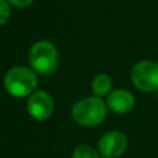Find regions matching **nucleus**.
I'll list each match as a JSON object with an SVG mask.
<instances>
[{
	"mask_svg": "<svg viewBox=\"0 0 158 158\" xmlns=\"http://www.w3.org/2000/svg\"><path fill=\"white\" fill-rule=\"evenodd\" d=\"M107 114L106 102L99 96H88L77 101L72 107L73 120L83 127H95L102 123Z\"/></svg>",
	"mask_w": 158,
	"mask_h": 158,
	"instance_id": "1",
	"label": "nucleus"
},
{
	"mask_svg": "<svg viewBox=\"0 0 158 158\" xmlns=\"http://www.w3.org/2000/svg\"><path fill=\"white\" fill-rule=\"evenodd\" d=\"M4 86L6 91L15 98L30 96L36 91L37 77L33 70L27 67H14L4 78Z\"/></svg>",
	"mask_w": 158,
	"mask_h": 158,
	"instance_id": "2",
	"label": "nucleus"
},
{
	"mask_svg": "<svg viewBox=\"0 0 158 158\" xmlns=\"http://www.w3.org/2000/svg\"><path fill=\"white\" fill-rule=\"evenodd\" d=\"M30 63L40 74L52 73L58 64V53L56 47L48 41H38L30 49Z\"/></svg>",
	"mask_w": 158,
	"mask_h": 158,
	"instance_id": "3",
	"label": "nucleus"
},
{
	"mask_svg": "<svg viewBox=\"0 0 158 158\" xmlns=\"http://www.w3.org/2000/svg\"><path fill=\"white\" fill-rule=\"evenodd\" d=\"M133 85L144 93L158 90V64L153 60H141L131 70Z\"/></svg>",
	"mask_w": 158,
	"mask_h": 158,
	"instance_id": "4",
	"label": "nucleus"
},
{
	"mask_svg": "<svg viewBox=\"0 0 158 158\" xmlns=\"http://www.w3.org/2000/svg\"><path fill=\"white\" fill-rule=\"evenodd\" d=\"M128 147L126 135L118 130L107 131L104 133L98 143V151L101 158H120L125 154Z\"/></svg>",
	"mask_w": 158,
	"mask_h": 158,
	"instance_id": "5",
	"label": "nucleus"
},
{
	"mask_svg": "<svg viewBox=\"0 0 158 158\" xmlns=\"http://www.w3.org/2000/svg\"><path fill=\"white\" fill-rule=\"evenodd\" d=\"M28 115L36 121H44L51 117L54 110V102L49 93L44 90H36L31 94L26 102Z\"/></svg>",
	"mask_w": 158,
	"mask_h": 158,
	"instance_id": "6",
	"label": "nucleus"
},
{
	"mask_svg": "<svg viewBox=\"0 0 158 158\" xmlns=\"http://www.w3.org/2000/svg\"><path fill=\"white\" fill-rule=\"evenodd\" d=\"M135 104H136V100L133 94L125 89L112 90L106 99L107 109L118 115L128 114L130 111H132L135 107Z\"/></svg>",
	"mask_w": 158,
	"mask_h": 158,
	"instance_id": "7",
	"label": "nucleus"
},
{
	"mask_svg": "<svg viewBox=\"0 0 158 158\" xmlns=\"http://www.w3.org/2000/svg\"><path fill=\"white\" fill-rule=\"evenodd\" d=\"M111 86H112V81L107 74H98L91 81V90L95 94V96L99 98L110 94Z\"/></svg>",
	"mask_w": 158,
	"mask_h": 158,
	"instance_id": "8",
	"label": "nucleus"
},
{
	"mask_svg": "<svg viewBox=\"0 0 158 158\" xmlns=\"http://www.w3.org/2000/svg\"><path fill=\"white\" fill-rule=\"evenodd\" d=\"M72 158H101L98 148L90 144H79L72 152Z\"/></svg>",
	"mask_w": 158,
	"mask_h": 158,
	"instance_id": "9",
	"label": "nucleus"
},
{
	"mask_svg": "<svg viewBox=\"0 0 158 158\" xmlns=\"http://www.w3.org/2000/svg\"><path fill=\"white\" fill-rule=\"evenodd\" d=\"M10 6L6 0H0V25H4L10 17Z\"/></svg>",
	"mask_w": 158,
	"mask_h": 158,
	"instance_id": "10",
	"label": "nucleus"
},
{
	"mask_svg": "<svg viewBox=\"0 0 158 158\" xmlns=\"http://www.w3.org/2000/svg\"><path fill=\"white\" fill-rule=\"evenodd\" d=\"M9 1H10L12 5L17 6V7H26V6L31 5L33 0H9Z\"/></svg>",
	"mask_w": 158,
	"mask_h": 158,
	"instance_id": "11",
	"label": "nucleus"
},
{
	"mask_svg": "<svg viewBox=\"0 0 158 158\" xmlns=\"http://www.w3.org/2000/svg\"><path fill=\"white\" fill-rule=\"evenodd\" d=\"M156 94H157V99H158V90H157V91H156Z\"/></svg>",
	"mask_w": 158,
	"mask_h": 158,
	"instance_id": "12",
	"label": "nucleus"
}]
</instances>
